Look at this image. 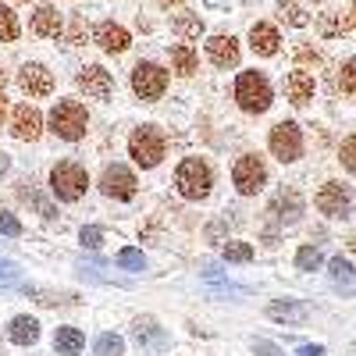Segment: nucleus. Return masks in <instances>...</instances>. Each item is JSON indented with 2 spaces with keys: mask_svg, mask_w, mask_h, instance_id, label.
Returning a JSON list of instances; mask_svg holds the SVG:
<instances>
[{
  "mask_svg": "<svg viewBox=\"0 0 356 356\" xmlns=\"http://www.w3.org/2000/svg\"><path fill=\"white\" fill-rule=\"evenodd\" d=\"M267 146H271V154L282 161V164H292L303 157V132L296 122H278L267 136Z\"/></svg>",
  "mask_w": 356,
  "mask_h": 356,
  "instance_id": "obj_7",
  "label": "nucleus"
},
{
  "mask_svg": "<svg viewBox=\"0 0 356 356\" xmlns=\"http://www.w3.org/2000/svg\"><path fill=\"white\" fill-rule=\"evenodd\" d=\"M250 50L257 57H275L282 50V33H278V25L275 22H253L250 25Z\"/></svg>",
  "mask_w": 356,
  "mask_h": 356,
  "instance_id": "obj_18",
  "label": "nucleus"
},
{
  "mask_svg": "<svg viewBox=\"0 0 356 356\" xmlns=\"http://www.w3.org/2000/svg\"><path fill=\"white\" fill-rule=\"evenodd\" d=\"M4 86H8V72L0 68V93H4Z\"/></svg>",
  "mask_w": 356,
  "mask_h": 356,
  "instance_id": "obj_46",
  "label": "nucleus"
},
{
  "mask_svg": "<svg viewBox=\"0 0 356 356\" xmlns=\"http://www.w3.org/2000/svg\"><path fill=\"white\" fill-rule=\"evenodd\" d=\"M171 33L178 36V43H196V40L207 33V22H203L200 11L182 8V11H175V15H171Z\"/></svg>",
  "mask_w": 356,
  "mask_h": 356,
  "instance_id": "obj_19",
  "label": "nucleus"
},
{
  "mask_svg": "<svg viewBox=\"0 0 356 356\" xmlns=\"http://www.w3.org/2000/svg\"><path fill=\"white\" fill-rule=\"evenodd\" d=\"M275 15L289 29H307L310 25V15H307V8L300 4V0H275Z\"/></svg>",
  "mask_w": 356,
  "mask_h": 356,
  "instance_id": "obj_22",
  "label": "nucleus"
},
{
  "mask_svg": "<svg viewBox=\"0 0 356 356\" xmlns=\"http://www.w3.org/2000/svg\"><path fill=\"white\" fill-rule=\"evenodd\" d=\"M314 29H317V36H324V40H332V36H339V33H346V18L342 15H335V11H324V15H317L314 18Z\"/></svg>",
  "mask_w": 356,
  "mask_h": 356,
  "instance_id": "obj_29",
  "label": "nucleus"
},
{
  "mask_svg": "<svg viewBox=\"0 0 356 356\" xmlns=\"http://www.w3.org/2000/svg\"><path fill=\"white\" fill-rule=\"evenodd\" d=\"M157 4H161L164 11H182V4H186V0H157Z\"/></svg>",
  "mask_w": 356,
  "mask_h": 356,
  "instance_id": "obj_41",
  "label": "nucleus"
},
{
  "mask_svg": "<svg viewBox=\"0 0 356 356\" xmlns=\"http://www.w3.org/2000/svg\"><path fill=\"white\" fill-rule=\"evenodd\" d=\"M171 86V72L157 61H136L132 68V93L143 100V104H154L168 93Z\"/></svg>",
  "mask_w": 356,
  "mask_h": 356,
  "instance_id": "obj_2",
  "label": "nucleus"
},
{
  "mask_svg": "<svg viewBox=\"0 0 356 356\" xmlns=\"http://www.w3.org/2000/svg\"><path fill=\"white\" fill-rule=\"evenodd\" d=\"M168 150V139L157 125H139L132 136H129V157L139 164V168H157L161 157Z\"/></svg>",
  "mask_w": 356,
  "mask_h": 356,
  "instance_id": "obj_3",
  "label": "nucleus"
},
{
  "mask_svg": "<svg viewBox=\"0 0 356 356\" xmlns=\"http://www.w3.org/2000/svg\"><path fill=\"white\" fill-rule=\"evenodd\" d=\"M314 4H324V0H314Z\"/></svg>",
  "mask_w": 356,
  "mask_h": 356,
  "instance_id": "obj_49",
  "label": "nucleus"
},
{
  "mask_svg": "<svg viewBox=\"0 0 356 356\" xmlns=\"http://www.w3.org/2000/svg\"><path fill=\"white\" fill-rule=\"evenodd\" d=\"M282 89H285V100H289L292 107H307V104L314 100V93H317V82H314V75H310V72L292 68V72L285 75Z\"/></svg>",
  "mask_w": 356,
  "mask_h": 356,
  "instance_id": "obj_17",
  "label": "nucleus"
},
{
  "mask_svg": "<svg viewBox=\"0 0 356 356\" xmlns=\"http://www.w3.org/2000/svg\"><path fill=\"white\" fill-rule=\"evenodd\" d=\"M86 40H93V29H89V22H86V15H68V22H65V43H72V47H86Z\"/></svg>",
  "mask_w": 356,
  "mask_h": 356,
  "instance_id": "obj_26",
  "label": "nucleus"
},
{
  "mask_svg": "<svg viewBox=\"0 0 356 356\" xmlns=\"http://www.w3.org/2000/svg\"><path fill=\"white\" fill-rule=\"evenodd\" d=\"M292 65H296V68H303V72L317 68V65H321V50H317L314 43H307V40H303V43H296V47H292Z\"/></svg>",
  "mask_w": 356,
  "mask_h": 356,
  "instance_id": "obj_30",
  "label": "nucleus"
},
{
  "mask_svg": "<svg viewBox=\"0 0 356 356\" xmlns=\"http://www.w3.org/2000/svg\"><path fill=\"white\" fill-rule=\"evenodd\" d=\"M232 178H235V189H239L243 196H253V193H260L264 182H267V168H264V161H260L257 154H246V157H239Z\"/></svg>",
  "mask_w": 356,
  "mask_h": 356,
  "instance_id": "obj_11",
  "label": "nucleus"
},
{
  "mask_svg": "<svg viewBox=\"0 0 356 356\" xmlns=\"http://www.w3.org/2000/svg\"><path fill=\"white\" fill-rule=\"evenodd\" d=\"M232 93H235V104H239L246 114H264L267 107H271V100H275L271 79H267L264 72H257V68H250V72H239V75H235Z\"/></svg>",
  "mask_w": 356,
  "mask_h": 356,
  "instance_id": "obj_1",
  "label": "nucleus"
},
{
  "mask_svg": "<svg viewBox=\"0 0 356 356\" xmlns=\"http://www.w3.org/2000/svg\"><path fill=\"white\" fill-rule=\"evenodd\" d=\"M175 186H178V193H182L186 200H203V196H211L214 175H211V168H207V161L186 157L182 164H178V171H175Z\"/></svg>",
  "mask_w": 356,
  "mask_h": 356,
  "instance_id": "obj_5",
  "label": "nucleus"
},
{
  "mask_svg": "<svg viewBox=\"0 0 356 356\" xmlns=\"http://www.w3.org/2000/svg\"><path fill=\"white\" fill-rule=\"evenodd\" d=\"M332 278H335V282H353V264L342 260V257H335V260H332Z\"/></svg>",
  "mask_w": 356,
  "mask_h": 356,
  "instance_id": "obj_37",
  "label": "nucleus"
},
{
  "mask_svg": "<svg viewBox=\"0 0 356 356\" xmlns=\"http://www.w3.org/2000/svg\"><path fill=\"white\" fill-rule=\"evenodd\" d=\"M267 317H271V321H285V324H303L310 317V307L285 300V303H271V307H267Z\"/></svg>",
  "mask_w": 356,
  "mask_h": 356,
  "instance_id": "obj_24",
  "label": "nucleus"
},
{
  "mask_svg": "<svg viewBox=\"0 0 356 356\" xmlns=\"http://www.w3.org/2000/svg\"><path fill=\"white\" fill-rule=\"evenodd\" d=\"M296 267H300V271H317V267H321V253L314 246H303L300 253H296Z\"/></svg>",
  "mask_w": 356,
  "mask_h": 356,
  "instance_id": "obj_34",
  "label": "nucleus"
},
{
  "mask_svg": "<svg viewBox=\"0 0 356 356\" xmlns=\"http://www.w3.org/2000/svg\"><path fill=\"white\" fill-rule=\"evenodd\" d=\"M4 122H8V97L0 93V125H4Z\"/></svg>",
  "mask_w": 356,
  "mask_h": 356,
  "instance_id": "obj_44",
  "label": "nucleus"
},
{
  "mask_svg": "<svg viewBox=\"0 0 356 356\" xmlns=\"http://www.w3.org/2000/svg\"><path fill=\"white\" fill-rule=\"evenodd\" d=\"M317 211L328 214V218H349V211H353L349 189L342 182H324L321 193H317Z\"/></svg>",
  "mask_w": 356,
  "mask_h": 356,
  "instance_id": "obj_15",
  "label": "nucleus"
},
{
  "mask_svg": "<svg viewBox=\"0 0 356 356\" xmlns=\"http://www.w3.org/2000/svg\"><path fill=\"white\" fill-rule=\"evenodd\" d=\"M300 356H324L321 346H300Z\"/></svg>",
  "mask_w": 356,
  "mask_h": 356,
  "instance_id": "obj_42",
  "label": "nucleus"
},
{
  "mask_svg": "<svg viewBox=\"0 0 356 356\" xmlns=\"http://www.w3.org/2000/svg\"><path fill=\"white\" fill-rule=\"evenodd\" d=\"M54 72L47 68V65H40V61H25L22 68H18V89L25 97H50L54 93Z\"/></svg>",
  "mask_w": 356,
  "mask_h": 356,
  "instance_id": "obj_10",
  "label": "nucleus"
},
{
  "mask_svg": "<svg viewBox=\"0 0 356 356\" xmlns=\"http://www.w3.org/2000/svg\"><path fill=\"white\" fill-rule=\"evenodd\" d=\"M82 346H86V335H82L79 328H57V335H54V349L61 353V356H79Z\"/></svg>",
  "mask_w": 356,
  "mask_h": 356,
  "instance_id": "obj_25",
  "label": "nucleus"
},
{
  "mask_svg": "<svg viewBox=\"0 0 356 356\" xmlns=\"http://www.w3.org/2000/svg\"><path fill=\"white\" fill-rule=\"evenodd\" d=\"M339 89H342L346 97H356V57L342 61V68H339Z\"/></svg>",
  "mask_w": 356,
  "mask_h": 356,
  "instance_id": "obj_31",
  "label": "nucleus"
},
{
  "mask_svg": "<svg viewBox=\"0 0 356 356\" xmlns=\"http://www.w3.org/2000/svg\"><path fill=\"white\" fill-rule=\"evenodd\" d=\"M253 353L257 356H285L275 342H267V339H253Z\"/></svg>",
  "mask_w": 356,
  "mask_h": 356,
  "instance_id": "obj_38",
  "label": "nucleus"
},
{
  "mask_svg": "<svg viewBox=\"0 0 356 356\" xmlns=\"http://www.w3.org/2000/svg\"><path fill=\"white\" fill-rule=\"evenodd\" d=\"M100 239H104L100 228H82V243H86L89 250H97V246H100Z\"/></svg>",
  "mask_w": 356,
  "mask_h": 356,
  "instance_id": "obj_40",
  "label": "nucleus"
},
{
  "mask_svg": "<svg viewBox=\"0 0 356 356\" xmlns=\"http://www.w3.org/2000/svg\"><path fill=\"white\" fill-rule=\"evenodd\" d=\"M100 189L111 200H132L136 196V175L125 164H107L104 168V178H100Z\"/></svg>",
  "mask_w": 356,
  "mask_h": 356,
  "instance_id": "obj_14",
  "label": "nucleus"
},
{
  "mask_svg": "<svg viewBox=\"0 0 356 356\" xmlns=\"http://www.w3.org/2000/svg\"><path fill=\"white\" fill-rule=\"evenodd\" d=\"M267 214H271L275 221H282V225H292L296 218L303 214V196L296 193V189H282L271 200V207H267Z\"/></svg>",
  "mask_w": 356,
  "mask_h": 356,
  "instance_id": "obj_20",
  "label": "nucleus"
},
{
  "mask_svg": "<svg viewBox=\"0 0 356 356\" xmlns=\"http://www.w3.org/2000/svg\"><path fill=\"white\" fill-rule=\"evenodd\" d=\"M353 250H356V235H353Z\"/></svg>",
  "mask_w": 356,
  "mask_h": 356,
  "instance_id": "obj_48",
  "label": "nucleus"
},
{
  "mask_svg": "<svg viewBox=\"0 0 356 356\" xmlns=\"http://www.w3.org/2000/svg\"><path fill=\"white\" fill-rule=\"evenodd\" d=\"M65 11L57 8V4H36L33 15H29V33L40 36V40H57V36H65Z\"/></svg>",
  "mask_w": 356,
  "mask_h": 356,
  "instance_id": "obj_9",
  "label": "nucleus"
},
{
  "mask_svg": "<svg viewBox=\"0 0 356 356\" xmlns=\"http://www.w3.org/2000/svg\"><path fill=\"white\" fill-rule=\"evenodd\" d=\"M8 335H11V342H18V346H33V342L40 339V324H36L33 317H15L11 328H8Z\"/></svg>",
  "mask_w": 356,
  "mask_h": 356,
  "instance_id": "obj_28",
  "label": "nucleus"
},
{
  "mask_svg": "<svg viewBox=\"0 0 356 356\" xmlns=\"http://www.w3.org/2000/svg\"><path fill=\"white\" fill-rule=\"evenodd\" d=\"M203 50H207V61H211L214 68H221V72L239 68V61H243V47H239V40H235L232 33H214V36H207Z\"/></svg>",
  "mask_w": 356,
  "mask_h": 356,
  "instance_id": "obj_8",
  "label": "nucleus"
},
{
  "mask_svg": "<svg viewBox=\"0 0 356 356\" xmlns=\"http://www.w3.org/2000/svg\"><path fill=\"white\" fill-rule=\"evenodd\" d=\"M136 342L139 346H168V335H164V328L154 321V317H139L136 321Z\"/></svg>",
  "mask_w": 356,
  "mask_h": 356,
  "instance_id": "obj_23",
  "label": "nucleus"
},
{
  "mask_svg": "<svg viewBox=\"0 0 356 356\" xmlns=\"http://www.w3.org/2000/svg\"><path fill=\"white\" fill-rule=\"evenodd\" d=\"M11 132H15V139H22V143L40 139V132H43V114H40V107L18 104V107L11 111Z\"/></svg>",
  "mask_w": 356,
  "mask_h": 356,
  "instance_id": "obj_16",
  "label": "nucleus"
},
{
  "mask_svg": "<svg viewBox=\"0 0 356 356\" xmlns=\"http://www.w3.org/2000/svg\"><path fill=\"white\" fill-rule=\"evenodd\" d=\"M346 25L353 29V33H356V0H353V4H349V15H346Z\"/></svg>",
  "mask_w": 356,
  "mask_h": 356,
  "instance_id": "obj_43",
  "label": "nucleus"
},
{
  "mask_svg": "<svg viewBox=\"0 0 356 356\" xmlns=\"http://www.w3.org/2000/svg\"><path fill=\"white\" fill-rule=\"evenodd\" d=\"M86 186H89V175L75 161H61V164L50 171V189H54L57 200H65V203H75L86 193Z\"/></svg>",
  "mask_w": 356,
  "mask_h": 356,
  "instance_id": "obj_6",
  "label": "nucleus"
},
{
  "mask_svg": "<svg viewBox=\"0 0 356 356\" xmlns=\"http://www.w3.org/2000/svg\"><path fill=\"white\" fill-rule=\"evenodd\" d=\"M168 57H171V72L178 79H193L200 72V50L193 43H171Z\"/></svg>",
  "mask_w": 356,
  "mask_h": 356,
  "instance_id": "obj_21",
  "label": "nucleus"
},
{
  "mask_svg": "<svg viewBox=\"0 0 356 356\" xmlns=\"http://www.w3.org/2000/svg\"><path fill=\"white\" fill-rule=\"evenodd\" d=\"M18 40H22V22L15 8L0 0V43H18Z\"/></svg>",
  "mask_w": 356,
  "mask_h": 356,
  "instance_id": "obj_27",
  "label": "nucleus"
},
{
  "mask_svg": "<svg viewBox=\"0 0 356 356\" xmlns=\"http://www.w3.org/2000/svg\"><path fill=\"white\" fill-rule=\"evenodd\" d=\"M93 43L104 50V54H125L132 47V33L122 25V22H114V18H104L93 25Z\"/></svg>",
  "mask_w": 356,
  "mask_h": 356,
  "instance_id": "obj_12",
  "label": "nucleus"
},
{
  "mask_svg": "<svg viewBox=\"0 0 356 356\" xmlns=\"http://www.w3.org/2000/svg\"><path fill=\"white\" fill-rule=\"evenodd\" d=\"M86 125H89V114H86V107L79 100H57L54 104V111H50V132L57 139L75 143V139L86 136Z\"/></svg>",
  "mask_w": 356,
  "mask_h": 356,
  "instance_id": "obj_4",
  "label": "nucleus"
},
{
  "mask_svg": "<svg viewBox=\"0 0 356 356\" xmlns=\"http://www.w3.org/2000/svg\"><path fill=\"white\" fill-rule=\"evenodd\" d=\"M225 260L246 264V260H253V246L250 243H225Z\"/></svg>",
  "mask_w": 356,
  "mask_h": 356,
  "instance_id": "obj_32",
  "label": "nucleus"
},
{
  "mask_svg": "<svg viewBox=\"0 0 356 356\" xmlns=\"http://www.w3.org/2000/svg\"><path fill=\"white\" fill-rule=\"evenodd\" d=\"M0 232H4V235H22V225L11 214H0Z\"/></svg>",
  "mask_w": 356,
  "mask_h": 356,
  "instance_id": "obj_39",
  "label": "nucleus"
},
{
  "mask_svg": "<svg viewBox=\"0 0 356 356\" xmlns=\"http://www.w3.org/2000/svg\"><path fill=\"white\" fill-rule=\"evenodd\" d=\"M118 264H122V267H132V271H143V267H146V260H143L139 250H122V253H118Z\"/></svg>",
  "mask_w": 356,
  "mask_h": 356,
  "instance_id": "obj_36",
  "label": "nucleus"
},
{
  "mask_svg": "<svg viewBox=\"0 0 356 356\" xmlns=\"http://www.w3.org/2000/svg\"><path fill=\"white\" fill-rule=\"evenodd\" d=\"M75 82H79V89L89 100H111V93H114V75L104 65H86L75 75Z\"/></svg>",
  "mask_w": 356,
  "mask_h": 356,
  "instance_id": "obj_13",
  "label": "nucleus"
},
{
  "mask_svg": "<svg viewBox=\"0 0 356 356\" xmlns=\"http://www.w3.org/2000/svg\"><path fill=\"white\" fill-rule=\"evenodd\" d=\"M125 353V342L118 335H100L97 339V356H122Z\"/></svg>",
  "mask_w": 356,
  "mask_h": 356,
  "instance_id": "obj_33",
  "label": "nucleus"
},
{
  "mask_svg": "<svg viewBox=\"0 0 356 356\" xmlns=\"http://www.w3.org/2000/svg\"><path fill=\"white\" fill-rule=\"evenodd\" d=\"M339 161H342V168H346V171H353V175H356V136H349V139L342 143Z\"/></svg>",
  "mask_w": 356,
  "mask_h": 356,
  "instance_id": "obj_35",
  "label": "nucleus"
},
{
  "mask_svg": "<svg viewBox=\"0 0 356 356\" xmlns=\"http://www.w3.org/2000/svg\"><path fill=\"white\" fill-rule=\"evenodd\" d=\"M8 275H15V264H8V260H0V278H8Z\"/></svg>",
  "mask_w": 356,
  "mask_h": 356,
  "instance_id": "obj_45",
  "label": "nucleus"
},
{
  "mask_svg": "<svg viewBox=\"0 0 356 356\" xmlns=\"http://www.w3.org/2000/svg\"><path fill=\"white\" fill-rule=\"evenodd\" d=\"M11 4H36V0H11Z\"/></svg>",
  "mask_w": 356,
  "mask_h": 356,
  "instance_id": "obj_47",
  "label": "nucleus"
}]
</instances>
